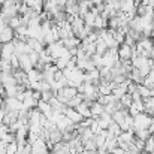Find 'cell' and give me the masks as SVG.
I'll return each mask as SVG.
<instances>
[{
  "instance_id": "1",
  "label": "cell",
  "mask_w": 154,
  "mask_h": 154,
  "mask_svg": "<svg viewBox=\"0 0 154 154\" xmlns=\"http://www.w3.org/2000/svg\"><path fill=\"white\" fill-rule=\"evenodd\" d=\"M151 126V115H148L147 112H139L138 115L133 117V132L139 130V129H148Z\"/></svg>"
},
{
  "instance_id": "2",
  "label": "cell",
  "mask_w": 154,
  "mask_h": 154,
  "mask_svg": "<svg viewBox=\"0 0 154 154\" xmlns=\"http://www.w3.org/2000/svg\"><path fill=\"white\" fill-rule=\"evenodd\" d=\"M133 55V47L127 45V44H120L118 45V58L120 60H130Z\"/></svg>"
},
{
  "instance_id": "3",
  "label": "cell",
  "mask_w": 154,
  "mask_h": 154,
  "mask_svg": "<svg viewBox=\"0 0 154 154\" xmlns=\"http://www.w3.org/2000/svg\"><path fill=\"white\" fill-rule=\"evenodd\" d=\"M15 38V30L11 29L8 24L0 30V42L2 44H8V42H12Z\"/></svg>"
},
{
  "instance_id": "4",
  "label": "cell",
  "mask_w": 154,
  "mask_h": 154,
  "mask_svg": "<svg viewBox=\"0 0 154 154\" xmlns=\"http://www.w3.org/2000/svg\"><path fill=\"white\" fill-rule=\"evenodd\" d=\"M15 54V47H14V42H8V44H3L2 45V50H0V58L2 60H8Z\"/></svg>"
},
{
  "instance_id": "5",
  "label": "cell",
  "mask_w": 154,
  "mask_h": 154,
  "mask_svg": "<svg viewBox=\"0 0 154 154\" xmlns=\"http://www.w3.org/2000/svg\"><path fill=\"white\" fill-rule=\"evenodd\" d=\"M50 151L47 147V142L42 139H38L32 144V154H47Z\"/></svg>"
},
{
  "instance_id": "6",
  "label": "cell",
  "mask_w": 154,
  "mask_h": 154,
  "mask_svg": "<svg viewBox=\"0 0 154 154\" xmlns=\"http://www.w3.org/2000/svg\"><path fill=\"white\" fill-rule=\"evenodd\" d=\"M18 58H20V69H23L24 72H29L30 69L35 67L30 57H29V54H21V55H18Z\"/></svg>"
},
{
  "instance_id": "7",
  "label": "cell",
  "mask_w": 154,
  "mask_h": 154,
  "mask_svg": "<svg viewBox=\"0 0 154 154\" xmlns=\"http://www.w3.org/2000/svg\"><path fill=\"white\" fill-rule=\"evenodd\" d=\"M63 114L72 121V123H79L81 120H82V117L79 115V112L75 109V108H64V111H63Z\"/></svg>"
},
{
  "instance_id": "8",
  "label": "cell",
  "mask_w": 154,
  "mask_h": 154,
  "mask_svg": "<svg viewBox=\"0 0 154 154\" xmlns=\"http://www.w3.org/2000/svg\"><path fill=\"white\" fill-rule=\"evenodd\" d=\"M96 121H97V124H99L100 129H108V126H109L111 121H112V117H111L109 114L103 112V114H100V115L96 118Z\"/></svg>"
},
{
  "instance_id": "9",
  "label": "cell",
  "mask_w": 154,
  "mask_h": 154,
  "mask_svg": "<svg viewBox=\"0 0 154 154\" xmlns=\"http://www.w3.org/2000/svg\"><path fill=\"white\" fill-rule=\"evenodd\" d=\"M61 138H63V132L55 126V127H52L51 130H50V141H51L52 144H57V142H61Z\"/></svg>"
},
{
  "instance_id": "10",
  "label": "cell",
  "mask_w": 154,
  "mask_h": 154,
  "mask_svg": "<svg viewBox=\"0 0 154 154\" xmlns=\"http://www.w3.org/2000/svg\"><path fill=\"white\" fill-rule=\"evenodd\" d=\"M90 112H91V118L96 120L100 114H103V105L99 103L97 100H94V102L90 105Z\"/></svg>"
},
{
  "instance_id": "11",
  "label": "cell",
  "mask_w": 154,
  "mask_h": 154,
  "mask_svg": "<svg viewBox=\"0 0 154 154\" xmlns=\"http://www.w3.org/2000/svg\"><path fill=\"white\" fill-rule=\"evenodd\" d=\"M127 114H129V111H127V109H124V108H121V109L115 111L111 117H112V120H114L115 123H118V124H120V123H123V121H124V117H126Z\"/></svg>"
},
{
  "instance_id": "12",
  "label": "cell",
  "mask_w": 154,
  "mask_h": 154,
  "mask_svg": "<svg viewBox=\"0 0 154 154\" xmlns=\"http://www.w3.org/2000/svg\"><path fill=\"white\" fill-rule=\"evenodd\" d=\"M106 130H108V135H109V136H115V138L121 133V129H120L118 123H115L114 120L111 121V124L108 126V129H106Z\"/></svg>"
},
{
  "instance_id": "13",
  "label": "cell",
  "mask_w": 154,
  "mask_h": 154,
  "mask_svg": "<svg viewBox=\"0 0 154 154\" xmlns=\"http://www.w3.org/2000/svg\"><path fill=\"white\" fill-rule=\"evenodd\" d=\"M72 124H73V123H72V121H70V120H69V118H67L64 114H63V117H61V118L57 121V124H55V126H57V127H58V129L63 132V130H66L67 127H70Z\"/></svg>"
},
{
  "instance_id": "14",
  "label": "cell",
  "mask_w": 154,
  "mask_h": 154,
  "mask_svg": "<svg viewBox=\"0 0 154 154\" xmlns=\"http://www.w3.org/2000/svg\"><path fill=\"white\" fill-rule=\"evenodd\" d=\"M94 44H96V54H100V55H102V54H105V52L109 50V48H108V45L105 44V41L100 39V38H97Z\"/></svg>"
},
{
  "instance_id": "15",
  "label": "cell",
  "mask_w": 154,
  "mask_h": 154,
  "mask_svg": "<svg viewBox=\"0 0 154 154\" xmlns=\"http://www.w3.org/2000/svg\"><path fill=\"white\" fill-rule=\"evenodd\" d=\"M132 94H129V93H124L121 97H120V103H121V108H124V109H127L130 105H132Z\"/></svg>"
},
{
  "instance_id": "16",
  "label": "cell",
  "mask_w": 154,
  "mask_h": 154,
  "mask_svg": "<svg viewBox=\"0 0 154 154\" xmlns=\"http://www.w3.org/2000/svg\"><path fill=\"white\" fill-rule=\"evenodd\" d=\"M135 136L139 138V139H142V141H145L147 138L151 136V132L148 129H139V130H135Z\"/></svg>"
},
{
  "instance_id": "17",
  "label": "cell",
  "mask_w": 154,
  "mask_h": 154,
  "mask_svg": "<svg viewBox=\"0 0 154 154\" xmlns=\"http://www.w3.org/2000/svg\"><path fill=\"white\" fill-rule=\"evenodd\" d=\"M138 93L141 94V97H142V99H147V97H150V96H151L150 88H148V87H145L144 84H138Z\"/></svg>"
},
{
  "instance_id": "18",
  "label": "cell",
  "mask_w": 154,
  "mask_h": 154,
  "mask_svg": "<svg viewBox=\"0 0 154 154\" xmlns=\"http://www.w3.org/2000/svg\"><path fill=\"white\" fill-rule=\"evenodd\" d=\"M36 105H38V100L33 99V96H32V97H26V99L23 100V108H26V109L36 108Z\"/></svg>"
},
{
  "instance_id": "19",
  "label": "cell",
  "mask_w": 154,
  "mask_h": 154,
  "mask_svg": "<svg viewBox=\"0 0 154 154\" xmlns=\"http://www.w3.org/2000/svg\"><path fill=\"white\" fill-rule=\"evenodd\" d=\"M18 151V144H17V141H12V142H9L6 147H5V154H15Z\"/></svg>"
},
{
  "instance_id": "20",
  "label": "cell",
  "mask_w": 154,
  "mask_h": 154,
  "mask_svg": "<svg viewBox=\"0 0 154 154\" xmlns=\"http://www.w3.org/2000/svg\"><path fill=\"white\" fill-rule=\"evenodd\" d=\"M82 147H84V150H97V145L94 142V136L91 139H87L85 142H82Z\"/></svg>"
},
{
  "instance_id": "21",
  "label": "cell",
  "mask_w": 154,
  "mask_h": 154,
  "mask_svg": "<svg viewBox=\"0 0 154 154\" xmlns=\"http://www.w3.org/2000/svg\"><path fill=\"white\" fill-rule=\"evenodd\" d=\"M9 63H11V66H12L14 70H15V69H20V58H18L17 54H14V55L9 58Z\"/></svg>"
},
{
  "instance_id": "22",
  "label": "cell",
  "mask_w": 154,
  "mask_h": 154,
  "mask_svg": "<svg viewBox=\"0 0 154 154\" xmlns=\"http://www.w3.org/2000/svg\"><path fill=\"white\" fill-rule=\"evenodd\" d=\"M88 129H90V130H91V132H93L94 135H97V133H99V132L102 130V129L99 127V124H97V121H96L94 118H93V121H91V124L88 126Z\"/></svg>"
},
{
  "instance_id": "23",
  "label": "cell",
  "mask_w": 154,
  "mask_h": 154,
  "mask_svg": "<svg viewBox=\"0 0 154 154\" xmlns=\"http://www.w3.org/2000/svg\"><path fill=\"white\" fill-rule=\"evenodd\" d=\"M133 144L136 145V148H138L139 151H142L144 147H145V141H142V139H139V138H136V136H135V139H133Z\"/></svg>"
},
{
  "instance_id": "24",
  "label": "cell",
  "mask_w": 154,
  "mask_h": 154,
  "mask_svg": "<svg viewBox=\"0 0 154 154\" xmlns=\"http://www.w3.org/2000/svg\"><path fill=\"white\" fill-rule=\"evenodd\" d=\"M127 111H129V115H132V117H135V115H138V114L141 112V111H139V108H138V106H135L133 103L127 108Z\"/></svg>"
},
{
  "instance_id": "25",
  "label": "cell",
  "mask_w": 154,
  "mask_h": 154,
  "mask_svg": "<svg viewBox=\"0 0 154 154\" xmlns=\"http://www.w3.org/2000/svg\"><path fill=\"white\" fill-rule=\"evenodd\" d=\"M136 90H138V84H135V82H129V84H127V93H129V94L135 93Z\"/></svg>"
},
{
  "instance_id": "26",
  "label": "cell",
  "mask_w": 154,
  "mask_h": 154,
  "mask_svg": "<svg viewBox=\"0 0 154 154\" xmlns=\"http://www.w3.org/2000/svg\"><path fill=\"white\" fill-rule=\"evenodd\" d=\"M124 123H126V124H127V126H129V127L132 129V127H133V117L127 114V115L124 117Z\"/></svg>"
},
{
  "instance_id": "27",
  "label": "cell",
  "mask_w": 154,
  "mask_h": 154,
  "mask_svg": "<svg viewBox=\"0 0 154 154\" xmlns=\"http://www.w3.org/2000/svg\"><path fill=\"white\" fill-rule=\"evenodd\" d=\"M21 2H23V5H26L29 8H35V5H36L38 0H21Z\"/></svg>"
},
{
  "instance_id": "28",
  "label": "cell",
  "mask_w": 154,
  "mask_h": 154,
  "mask_svg": "<svg viewBox=\"0 0 154 154\" xmlns=\"http://www.w3.org/2000/svg\"><path fill=\"white\" fill-rule=\"evenodd\" d=\"M111 153H112V154H124V153H126V150H123L121 147H115Z\"/></svg>"
},
{
  "instance_id": "29",
  "label": "cell",
  "mask_w": 154,
  "mask_h": 154,
  "mask_svg": "<svg viewBox=\"0 0 154 154\" xmlns=\"http://www.w3.org/2000/svg\"><path fill=\"white\" fill-rule=\"evenodd\" d=\"M88 2H90L93 6H97V5H102L103 3V0H88Z\"/></svg>"
},
{
  "instance_id": "30",
  "label": "cell",
  "mask_w": 154,
  "mask_h": 154,
  "mask_svg": "<svg viewBox=\"0 0 154 154\" xmlns=\"http://www.w3.org/2000/svg\"><path fill=\"white\" fill-rule=\"evenodd\" d=\"M150 58H153L154 60V45H153V50H151V57H150Z\"/></svg>"
},
{
  "instance_id": "31",
  "label": "cell",
  "mask_w": 154,
  "mask_h": 154,
  "mask_svg": "<svg viewBox=\"0 0 154 154\" xmlns=\"http://www.w3.org/2000/svg\"><path fill=\"white\" fill-rule=\"evenodd\" d=\"M133 2H135V5H136V6H138V5H139V3H141V2H142V0H133Z\"/></svg>"
},
{
  "instance_id": "32",
  "label": "cell",
  "mask_w": 154,
  "mask_h": 154,
  "mask_svg": "<svg viewBox=\"0 0 154 154\" xmlns=\"http://www.w3.org/2000/svg\"><path fill=\"white\" fill-rule=\"evenodd\" d=\"M47 154H52V151H48V153H47Z\"/></svg>"
},
{
  "instance_id": "33",
  "label": "cell",
  "mask_w": 154,
  "mask_h": 154,
  "mask_svg": "<svg viewBox=\"0 0 154 154\" xmlns=\"http://www.w3.org/2000/svg\"><path fill=\"white\" fill-rule=\"evenodd\" d=\"M109 154H112V153H109Z\"/></svg>"
}]
</instances>
